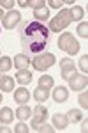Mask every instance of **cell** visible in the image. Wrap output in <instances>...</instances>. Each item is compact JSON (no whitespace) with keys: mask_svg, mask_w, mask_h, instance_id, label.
Listing matches in <instances>:
<instances>
[{"mask_svg":"<svg viewBox=\"0 0 88 133\" xmlns=\"http://www.w3.org/2000/svg\"><path fill=\"white\" fill-rule=\"evenodd\" d=\"M53 99L57 103H65L69 99V89L67 87H63V85H57V87H53Z\"/></svg>","mask_w":88,"mask_h":133,"instance_id":"cell-9","label":"cell"},{"mask_svg":"<svg viewBox=\"0 0 88 133\" xmlns=\"http://www.w3.org/2000/svg\"><path fill=\"white\" fill-rule=\"evenodd\" d=\"M86 130H88V119L85 117V119H81V131L86 133Z\"/></svg>","mask_w":88,"mask_h":133,"instance_id":"cell-31","label":"cell"},{"mask_svg":"<svg viewBox=\"0 0 88 133\" xmlns=\"http://www.w3.org/2000/svg\"><path fill=\"white\" fill-rule=\"evenodd\" d=\"M20 23H21V12L20 11L9 9L7 12H4V16H2V27H4V29L12 30V29L18 27Z\"/></svg>","mask_w":88,"mask_h":133,"instance_id":"cell-6","label":"cell"},{"mask_svg":"<svg viewBox=\"0 0 88 133\" xmlns=\"http://www.w3.org/2000/svg\"><path fill=\"white\" fill-rule=\"evenodd\" d=\"M49 98V89H44V87H37L35 91H34V99L37 103H44L48 101Z\"/></svg>","mask_w":88,"mask_h":133,"instance_id":"cell-17","label":"cell"},{"mask_svg":"<svg viewBox=\"0 0 88 133\" xmlns=\"http://www.w3.org/2000/svg\"><path fill=\"white\" fill-rule=\"evenodd\" d=\"M69 126V119L65 114H55L53 115V128L55 130H65Z\"/></svg>","mask_w":88,"mask_h":133,"instance_id":"cell-12","label":"cell"},{"mask_svg":"<svg viewBox=\"0 0 88 133\" xmlns=\"http://www.w3.org/2000/svg\"><path fill=\"white\" fill-rule=\"evenodd\" d=\"M14 133H28V124H25L23 121H21L20 124H16L14 126V130H12Z\"/></svg>","mask_w":88,"mask_h":133,"instance_id":"cell-27","label":"cell"},{"mask_svg":"<svg viewBox=\"0 0 88 133\" xmlns=\"http://www.w3.org/2000/svg\"><path fill=\"white\" fill-rule=\"evenodd\" d=\"M48 108L42 105V103H37V107L32 110V117H30V126H32V130H35L41 123H46V119H48Z\"/></svg>","mask_w":88,"mask_h":133,"instance_id":"cell-5","label":"cell"},{"mask_svg":"<svg viewBox=\"0 0 88 133\" xmlns=\"http://www.w3.org/2000/svg\"><path fill=\"white\" fill-rule=\"evenodd\" d=\"M57 44H58L60 50L65 51L67 55H76V53H79V43L76 41V37L70 32H62L58 41H57Z\"/></svg>","mask_w":88,"mask_h":133,"instance_id":"cell-3","label":"cell"},{"mask_svg":"<svg viewBox=\"0 0 88 133\" xmlns=\"http://www.w3.org/2000/svg\"><path fill=\"white\" fill-rule=\"evenodd\" d=\"M76 30H78V36H79V37H85V39H86V37H88V21L86 20L81 21V23L78 25V29H76Z\"/></svg>","mask_w":88,"mask_h":133,"instance_id":"cell-23","label":"cell"},{"mask_svg":"<svg viewBox=\"0 0 88 133\" xmlns=\"http://www.w3.org/2000/svg\"><path fill=\"white\" fill-rule=\"evenodd\" d=\"M65 115H67L69 123H79V121L83 119V112H81V110H78V108H70Z\"/></svg>","mask_w":88,"mask_h":133,"instance_id":"cell-20","label":"cell"},{"mask_svg":"<svg viewBox=\"0 0 88 133\" xmlns=\"http://www.w3.org/2000/svg\"><path fill=\"white\" fill-rule=\"evenodd\" d=\"M14 121V112H12V108L9 107H4V108H0V123L2 124H9Z\"/></svg>","mask_w":88,"mask_h":133,"instance_id":"cell-14","label":"cell"},{"mask_svg":"<svg viewBox=\"0 0 88 133\" xmlns=\"http://www.w3.org/2000/svg\"><path fill=\"white\" fill-rule=\"evenodd\" d=\"M70 21H72V16H70V9H60L58 14L53 18V20L49 21V32H62L65 30L69 25H70Z\"/></svg>","mask_w":88,"mask_h":133,"instance_id":"cell-2","label":"cell"},{"mask_svg":"<svg viewBox=\"0 0 88 133\" xmlns=\"http://www.w3.org/2000/svg\"><path fill=\"white\" fill-rule=\"evenodd\" d=\"M49 7H53V9H60L63 4H62V0H48Z\"/></svg>","mask_w":88,"mask_h":133,"instance_id":"cell-30","label":"cell"},{"mask_svg":"<svg viewBox=\"0 0 88 133\" xmlns=\"http://www.w3.org/2000/svg\"><path fill=\"white\" fill-rule=\"evenodd\" d=\"M35 131H39V133H53V131H57L51 124H46V123H41L37 128H35Z\"/></svg>","mask_w":88,"mask_h":133,"instance_id":"cell-25","label":"cell"},{"mask_svg":"<svg viewBox=\"0 0 88 133\" xmlns=\"http://www.w3.org/2000/svg\"><path fill=\"white\" fill-rule=\"evenodd\" d=\"M30 59L28 55H25V53H18V55H14V61H12V66L16 68V69H27L30 64Z\"/></svg>","mask_w":88,"mask_h":133,"instance_id":"cell-11","label":"cell"},{"mask_svg":"<svg viewBox=\"0 0 88 133\" xmlns=\"http://www.w3.org/2000/svg\"><path fill=\"white\" fill-rule=\"evenodd\" d=\"M14 117H18L20 121H27L28 117H32V108L27 107V105H20L18 110L14 112Z\"/></svg>","mask_w":88,"mask_h":133,"instance_id":"cell-15","label":"cell"},{"mask_svg":"<svg viewBox=\"0 0 88 133\" xmlns=\"http://www.w3.org/2000/svg\"><path fill=\"white\" fill-rule=\"evenodd\" d=\"M79 69L86 75L88 73V55H83L81 59H79Z\"/></svg>","mask_w":88,"mask_h":133,"instance_id":"cell-26","label":"cell"},{"mask_svg":"<svg viewBox=\"0 0 88 133\" xmlns=\"http://www.w3.org/2000/svg\"><path fill=\"white\" fill-rule=\"evenodd\" d=\"M0 91L2 92H12L14 91V78L4 75V80H2V83H0Z\"/></svg>","mask_w":88,"mask_h":133,"instance_id":"cell-18","label":"cell"},{"mask_svg":"<svg viewBox=\"0 0 88 133\" xmlns=\"http://www.w3.org/2000/svg\"><path fill=\"white\" fill-rule=\"evenodd\" d=\"M2 16H4V9L0 7V20H2Z\"/></svg>","mask_w":88,"mask_h":133,"instance_id":"cell-35","label":"cell"},{"mask_svg":"<svg viewBox=\"0 0 88 133\" xmlns=\"http://www.w3.org/2000/svg\"><path fill=\"white\" fill-rule=\"evenodd\" d=\"M32 73L28 71V69H18V73H16V82L20 83V85H28L30 82H32Z\"/></svg>","mask_w":88,"mask_h":133,"instance_id":"cell-13","label":"cell"},{"mask_svg":"<svg viewBox=\"0 0 88 133\" xmlns=\"http://www.w3.org/2000/svg\"><path fill=\"white\" fill-rule=\"evenodd\" d=\"M30 64H32V68L35 69V71H48L51 66H55L57 64V57L53 55V53H39V55H35L32 61H30Z\"/></svg>","mask_w":88,"mask_h":133,"instance_id":"cell-4","label":"cell"},{"mask_svg":"<svg viewBox=\"0 0 88 133\" xmlns=\"http://www.w3.org/2000/svg\"><path fill=\"white\" fill-rule=\"evenodd\" d=\"M2 80H4V73H0V83H2Z\"/></svg>","mask_w":88,"mask_h":133,"instance_id":"cell-36","label":"cell"},{"mask_svg":"<svg viewBox=\"0 0 88 133\" xmlns=\"http://www.w3.org/2000/svg\"><path fill=\"white\" fill-rule=\"evenodd\" d=\"M12 69V59L11 57H0V73H7Z\"/></svg>","mask_w":88,"mask_h":133,"instance_id":"cell-22","label":"cell"},{"mask_svg":"<svg viewBox=\"0 0 88 133\" xmlns=\"http://www.w3.org/2000/svg\"><path fill=\"white\" fill-rule=\"evenodd\" d=\"M39 87H44V89H53L55 87V80H53V76H49V75H42L39 78V82H37Z\"/></svg>","mask_w":88,"mask_h":133,"instance_id":"cell-19","label":"cell"},{"mask_svg":"<svg viewBox=\"0 0 88 133\" xmlns=\"http://www.w3.org/2000/svg\"><path fill=\"white\" fill-rule=\"evenodd\" d=\"M21 46H23V53L28 57H35L44 51V48L49 43V29L44 27V23L41 21H30L23 27L20 34Z\"/></svg>","mask_w":88,"mask_h":133,"instance_id":"cell-1","label":"cell"},{"mask_svg":"<svg viewBox=\"0 0 88 133\" xmlns=\"http://www.w3.org/2000/svg\"><path fill=\"white\" fill-rule=\"evenodd\" d=\"M60 73H62L63 80H69L76 73V64L72 62V59H62L60 61Z\"/></svg>","mask_w":88,"mask_h":133,"instance_id":"cell-8","label":"cell"},{"mask_svg":"<svg viewBox=\"0 0 88 133\" xmlns=\"http://www.w3.org/2000/svg\"><path fill=\"white\" fill-rule=\"evenodd\" d=\"M76 0H62V4H69V5H72Z\"/></svg>","mask_w":88,"mask_h":133,"instance_id":"cell-34","label":"cell"},{"mask_svg":"<svg viewBox=\"0 0 88 133\" xmlns=\"http://www.w3.org/2000/svg\"><path fill=\"white\" fill-rule=\"evenodd\" d=\"M28 99H30V92L27 87H18L14 91V101L18 103V105H27Z\"/></svg>","mask_w":88,"mask_h":133,"instance_id":"cell-10","label":"cell"},{"mask_svg":"<svg viewBox=\"0 0 88 133\" xmlns=\"http://www.w3.org/2000/svg\"><path fill=\"white\" fill-rule=\"evenodd\" d=\"M12 130H11L7 124H4V126H0V133H11Z\"/></svg>","mask_w":88,"mask_h":133,"instance_id":"cell-32","label":"cell"},{"mask_svg":"<svg viewBox=\"0 0 88 133\" xmlns=\"http://www.w3.org/2000/svg\"><path fill=\"white\" fill-rule=\"evenodd\" d=\"M70 16H72V21H81L83 16H85V9L81 5H72L70 7Z\"/></svg>","mask_w":88,"mask_h":133,"instance_id":"cell-21","label":"cell"},{"mask_svg":"<svg viewBox=\"0 0 88 133\" xmlns=\"http://www.w3.org/2000/svg\"><path fill=\"white\" fill-rule=\"evenodd\" d=\"M20 7H28V0H16Z\"/></svg>","mask_w":88,"mask_h":133,"instance_id":"cell-33","label":"cell"},{"mask_svg":"<svg viewBox=\"0 0 88 133\" xmlns=\"http://www.w3.org/2000/svg\"><path fill=\"white\" fill-rule=\"evenodd\" d=\"M0 7L12 9V7H14V0H0Z\"/></svg>","mask_w":88,"mask_h":133,"instance_id":"cell-29","label":"cell"},{"mask_svg":"<svg viewBox=\"0 0 88 133\" xmlns=\"http://www.w3.org/2000/svg\"><path fill=\"white\" fill-rule=\"evenodd\" d=\"M34 18L35 21H41V23H44V21L49 20V9L44 5V7H39V9H34Z\"/></svg>","mask_w":88,"mask_h":133,"instance_id":"cell-16","label":"cell"},{"mask_svg":"<svg viewBox=\"0 0 88 133\" xmlns=\"http://www.w3.org/2000/svg\"><path fill=\"white\" fill-rule=\"evenodd\" d=\"M78 103H79V107H81V108L88 110V92H86V89H85V92H79Z\"/></svg>","mask_w":88,"mask_h":133,"instance_id":"cell-24","label":"cell"},{"mask_svg":"<svg viewBox=\"0 0 88 133\" xmlns=\"http://www.w3.org/2000/svg\"><path fill=\"white\" fill-rule=\"evenodd\" d=\"M46 0H28V7L32 9H39V7H44Z\"/></svg>","mask_w":88,"mask_h":133,"instance_id":"cell-28","label":"cell"},{"mask_svg":"<svg viewBox=\"0 0 88 133\" xmlns=\"http://www.w3.org/2000/svg\"><path fill=\"white\" fill-rule=\"evenodd\" d=\"M67 82H69L70 91H83V89H86V85H88V78H86V75L74 73Z\"/></svg>","mask_w":88,"mask_h":133,"instance_id":"cell-7","label":"cell"},{"mask_svg":"<svg viewBox=\"0 0 88 133\" xmlns=\"http://www.w3.org/2000/svg\"><path fill=\"white\" fill-rule=\"evenodd\" d=\"M4 101V96H2V92H0V103Z\"/></svg>","mask_w":88,"mask_h":133,"instance_id":"cell-37","label":"cell"}]
</instances>
